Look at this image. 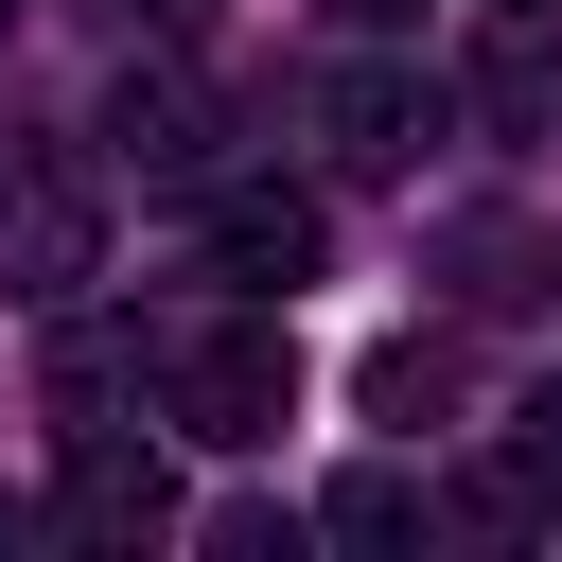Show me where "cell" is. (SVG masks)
I'll use <instances>...</instances> for the list:
<instances>
[{
	"label": "cell",
	"instance_id": "obj_10",
	"mask_svg": "<svg viewBox=\"0 0 562 562\" xmlns=\"http://www.w3.org/2000/svg\"><path fill=\"white\" fill-rule=\"evenodd\" d=\"M316 527H334V544H422V527H439V492L369 457V474H334V509H316Z\"/></svg>",
	"mask_w": 562,
	"mask_h": 562
},
{
	"label": "cell",
	"instance_id": "obj_1",
	"mask_svg": "<svg viewBox=\"0 0 562 562\" xmlns=\"http://www.w3.org/2000/svg\"><path fill=\"white\" fill-rule=\"evenodd\" d=\"M105 263V176L53 123H0V299H88Z\"/></svg>",
	"mask_w": 562,
	"mask_h": 562
},
{
	"label": "cell",
	"instance_id": "obj_11",
	"mask_svg": "<svg viewBox=\"0 0 562 562\" xmlns=\"http://www.w3.org/2000/svg\"><path fill=\"white\" fill-rule=\"evenodd\" d=\"M369 404H386V422H439V404H457V351H439V334L369 351Z\"/></svg>",
	"mask_w": 562,
	"mask_h": 562
},
{
	"label": "cell",
	"instance_id": "obj_12",
	"mask_svg": "<svg viewBox=\"0 0 562 562\" xmlns=\"http://www.w3.org/2000/svg\"><path fill=\"white\" fill-rule=\"evenodd\" d=\"M123 18H140V35H193V18H211V0H123Z\"/></svg>",
	"mask_w": 562,
	"mask_h": 562
},
{
	"label": "cell",
	"instance_id": "obj_2",
	"mask_svg": "<svg viewBox=\"0 0 562 562\" xmlns=\"http://www.w3.org/2000/svg\"><path fill=\"white\" fill-rule=\"evenodd\" d=\"M281 404H299V351H281V316H211V334L176 351V422H193L211 457H263V439H281Z\"/></svg>",
	"mask_w": 562,
	"mask_h": 562
},
{
	"label": "cell",
	"instance_id": "obj_9",
	"mask_svg": "<svg viewBox=\"0 0 562 562\" xmlns=\"http://www.w3.org/2000/svg\"><path fill=\"white\" fill-rule=\"evenodd\" d=\"M105 140H123V158H140V176H211V105H193V88H176V70H158V88H140V70H123V105H105Z\"/></svg>",
	"mask_w": 562,
	"mask_h": 562
},
{
	"label": "cell",
	"instance_id": "obj_6",
	"mask_svg": "<svg viewBox=\"0 0 562 562\" xmlns=\"http://www.w3.org/2000/svg\"><path fill=\"white\" fill-rule=\"evenodd\" d=\"M474 123H492V140H562V0H492Z\"/></svg>",
	"mask_w": 562,
	"mask_h": 562
},
{
	"label": "cell",
	"instance_id": "obj_5",
	"mask_svg": "<svg viewBox=\"0 0 562 562\" xmlns=\"http://www.w3.org/2000/svg\"><path fill=\"white\" fill-rule=\"evenodd\" d=\"M211 263H228V281H263V299H299V281L334 263V211H316V193H281V176H228V193H211Z\"/></svg>",
	"mask_w": 562,
	"mask_h": 562
},
{
	"label": "cell",
	"instance_id": "obj_13",
	"mask_svg": "<svg viewBox=\"0 0 562 562\" xmlns=\"http://www.w3.org/2000/svg\"><path fill=\"white\" fill-rule=\"evenodd\" d=\"M334 18H351V35H386V18H422V0H334Z\"/></svg>",
	"mask_w": 562,
	"mask_h": 562
},
{
	"label": "cell",
	"instance_id": "obj_8",
	"mask_svg": "<svg viewBox=\"0 0 562 562\" xmlns=\"http://www.w3.org/2000/svg\"><path fill=\"white\" fill-rule=\"evenodd\" d=\"M474 509H492V527H544V509H562V369H544V386L492 422V474H474Z\"/></svg>",
	"mask_w": 562,
	"mask_h": 562
},
{
	"label": "cell",
	"instance_id": "obj_4",
	"mask_svg": "<svg viewBox=\"0 0 562 562\" xmlns=\"http://www.w3.org/2000/svg\"><path fill=\"white\" fill-rule=\"evenodd\" d=\"M316 140H334V176H422V140H439V88L369 53V70H334V88H316Z\"/></svg>",
	"mask_w": 562,
	"mask_h": 562
},
{
	"label": "cell",
	"instance_id": "obj_3",
	"mask_svg": "<svg viewBox=\"0 0 562 562\" xmlns=\"http://www.w3.org/2000/svg\"><path fill=\"white\" fill-rule=\"evenodd\" d=\"M53 509H70V544H158V527H176V457H158V439H123V422H70Z\"/></svg>",
	"mask_w": 562,
	"mask_h": 562
},
{
	"label": "cell",
	"instance_id": "obj_7",
	"mask_svg": "<svg viewBox=\"0 0 562 562\" xmlns=\"http://www.w3.org/2000/svg\"><path fill=\"white\" fill-rule=\"evenodd\" d=\"M439 281H457L474 316H509V299H544V281H562V246H544L527 211H457V228H439Z\"/></svg>",
	"mask_w": 562,
	"mask_h": 562
}]
</instances>
